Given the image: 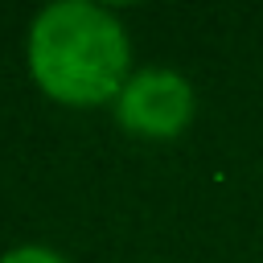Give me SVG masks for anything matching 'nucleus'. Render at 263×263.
I'll use <instances>...</instances> for the list:
<instances>
[{"instance_id":"f257e3e1","label":"nucleus","mask_w":263,"mask_h":263,"mask_svg":"<svg viewBox=\"0 0 263 263\" xmlns=\"http://www.w3.org/2000/svg\"><path fill=\"white\" fill-rule=\"evenodd\" d=\"M29 74L53 103H111L132 78L127 33L103 4L58 0L29 25Z\"/></svg>"},{"instance_id":"f03ea898","label":"nucleus","mask_w":263,"mask_h":263,"mask_svg":"<svg viewBox=\"0 0 263 263\" xmlns=\"http://www.w3.org/2000/svg\"><path fill=\"white\" fill-rule=\"evenodd\" d=\"M115 115H119L123 132H132V136L173 140L193 119V86L177 70H164V66L136 70L115 99Z\"/></svg>"},{"instance_id":"7ed1b4c3","label":"nucleus","mask_w":263,"mask_h":263,"mask_svg":"<svg viewBox=\"0 0 263 263\" xmlns=\"http://www.w3.org/2000/svg\"><path fill=\"white\" fill-rule=\"evenodd\" d=\"M0 263H66V259L49 247H16V251L0 255Z\"/></svg>"}]
</instances>
